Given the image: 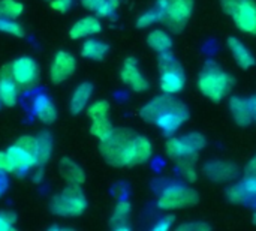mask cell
I'll return each mask as SVG.
<instances>
[{
	"label": "cell",
	"instance_id": "7dc6e473",
	"mask_svg": "<svg viewBox=\"0 0 256 231\" xmlns=\"http://www.w3.org/2000/svg\"><path fill=\"white\" fill-rule=\"evenodd\" d=\"M46 2H51V0H46Z\"/></svg>",
	"mask_w": 256,
	"mask_h": 231
},
{
	"label": "cell",
	"instance_id": "b9f144b4",
	"mask_svg": "<svg viewBox=\"0 0 256 231\" xmlns=\"http://www.w3.org/2000/svg\"><path fill=\"white\" fill-rule=\"evenodd\" d=\"M6 189H8V179H6V173L0 171V198H2V195L6 192Z\"/></svg>",
	"mask_w": 256,
	"mask_h": 231
},
{
	"label": "cell",
	"instance_id": "60d3db41",
	"mask_svg": "<svg viewBox=\"0 0 256 231\" xmlns=\"http://www.w3.org/2000/svg\"><path fill=\"white\" fill-rule=\"evenodd\" d=\"M9 230H14V225L8 221L6 213H4V212H0V231H9Z\"/></svg>",
	"mask_w": 256,
	"mask_h": 231
},
{
	"label": "cell",
	"instance_id": "2e32d148",
	"mask_svg": "<svg viewBox=\"0 0 256 231\" xmlns=\"http://www.w3.org/2000/svg\"><path fill=\"white\" fill-rule=\"evenodd\" d=\"M100 30H102V24H100L99 18L88 15V17H84L72 24V27L69 30V36H70V39H82V38L98 35Z\"/></svg>",
	"mask_w": 256,
	"mask_h": 231
},
{
	"label": "cell",
	"instance_id": "4316f807",
	"mask_svg": "<svg viewBox=\"0 0 256 231\" xmlns=\"http://www.w3.org/2000/svg\"><path fill=\"white\" fill-rule=\"evenodd\" d=\"M114 131V126L110 120V117H102V119H96V120H92V125H90V134L93 137H96L98 140H105L111 132Z\"/></svg>",
	"mask_w": 256,
	"mask_h": 231
},
{
	"label": "cell",
	"instance_id": "74e56055",
	"mask_svg": "<svg viewBox=\"0 0 256 231\" xmlns=\"http://www.w3.org/2000/svg\"><path fill=\"white\" fill-rule=\"evenodd\" d=\"M174 222V218L172 216H165V218H160L158 222H156V225L153 227V230L154 231H166L170 230V227H171V224Z\"/></svg>",
	"mask_w": 256,
	"mask_h": 231
},
{
	"label": "cell",
	"instance_id": "8992f818",
	"mask_svg": "<svg viewBox=\"0 0 256 231\" xmlns=\"http://www.w3.org/2000/svg\"><path fill=\"white\" fill-rule=\"evenodd\" d=\"M159 71H160V89L166 95H176L183 90L186 77L182 65L170 51L159 53Z\"/></svg>",
	"mask_w": 256,
	"mask_h": 231
},
{
	"label": "cell",
	"instance_id": "c3c4849f",
	"mask_svg": "<svg viewBox=\"0 0 256 231\" xmlns=\"http://www.w3.org/2000/svg\"><path fill=\"white\" fill-rule=\"evenodd\" d=\"M0 17H2V14H0Z\"/></svg>",
	"mask_w": 256,
	"mask_h": 231
},
{
	"label": "cell",
	"instance_id": "d6986e66",
	"mask_svg": "<svg viewBox=\"0 0 256 231\" xmlns=\"http://www.w3.org/2000/svg\"><path fill=\"white\" fill-rule=\"evenodd\" d=\"M93 95V84L88 83V81H84L81 84H78L69 99V111L72 114H80L82 113L87 105H88V101Z\"/></svg>",
	"mask_w": 256,
	"mask_h": 231
},
{
	"label": "cell",
	"instance_id": "ac0fdd59",
	"mask_svg": "<svg viewBox=\"0 0 256 231\" xmlns=\"http://www.w3.org/2000/svg\"><path fill=\"white\" fill-rule=\"evenodd\" d=\"M230 111L232 119L240 126H249L254 122L252 107L249 99H243L240 96H234L230 99Z\"/></svg>",
	"mask_w": 256,
	"mask_h": 231
},
{
	"label": "cell",
	"instance_id": "44dd1931",
	"mask_svg": "<svg viewBox=\"0 0 256 231\" xmlns=\"http://www.w3.org/2000/svg\"><path fill=\"white\" fill-rule=\"evenodd\" d=\"M228 48L232 54V57L236 59V62L238 63L240 68L243 69H249L255 65V57L254 54L249 51V48L237 38H228Z\"/></svg>",
	"mask_w": 256,
	"mask_h": 231
},
{
	"label": "cell",
	"instance_id": "f35d334b",
	"mask_svg": "<svg viewBox=\"0 0 256 231\" xmlns=\"http://www.w3.org/2000/svg\"><path fill=\"white\" fill-rule=\"evenodd\" d=\"M104 2L105 0H80L82 8H86L87 11H92V12H98Z\"/></svg>",
	"mask_w": 256,
	"mask_h": 231
},
{
	"label": "cell",
	"instance_id": "e0dca14e",
	"mask_svg": "<svg viewBox=\"0 0 256 231\" xmlns=\"http://www.w3.org/2000/svg\"><path fill=\"white\" fill-rule=\"evenodd\" d=\"M6 153L10 159V162L15 167V173H21V171H30L33 170V167L38 165L36 156L26 152L24 149H21L20 146L14 144L10 147L6 149Z\"/></svg>",
	"mask_w": 256,
	"mask_h": 231
},
{
	"label": "cell",
	"instance_id": "836d02e7",
	"mask_svg": "<svg viewBox=\"0 0 256 231\" xmlns=\"http://www.w3.org/2000/svg\"><path fill=\"white\" fill-rule=\"evenodd\" d=\"M118 5H120V0H105L96 14L99 17H111L117 11Z\"/></svg>",
	"mask_w": 256,
	"mask_h": 231
},
{
	"label": "cell",
	"instance_id": "7402d4cb",
	"mask_svg": "<svg viewBox=\"0 0 256 231\" xmlns=\"http://www.w3.org/2000/svg\"><path fill=\"white\" fill-rule=\"evenodd\" d=\"M108 45L100 39H87L81 45V56L90 60H102L108 53Z\"/></svg>",
	"mask_w": 256,
	"mask_h": 231
},
{
	"label": "cell",
	"instance_id": "52a82bcc",
	"mask_svg": "<svg viewBox=\"0 0 256 231\" xmlns=\"http://www.w3.org/2000/svg\"><path fill=\"white\" fill-rule=\"evenodd\" d=\"M220 6L240 30L256 35V3L254 0H220Z\"/></svg>",
	"mask_w": 256,
	"mask_h": 231
},
{
	"label": "cell",
	"instance_id": "3957f363",
	"mask_svg": "<svg viewBox=\"0 0 256 231\" xmlns=\"http://www.w3.org/2000/svg\"><path fill=\"white\" fill-rule=\"evenodd\" d=\"M232 84L234 80L231 78V75L222 71L216 65V62H207L198 78V87L201 93L214 102L224 99Z\"/></svg>",
	"mask_w": 256,
	"mask_h": 231
},
{
	"label": "cell",
	"instance_id": "cb8c5ba5",
	"mask_svg": "<svg viewBox=\"0 0 256 231\" xmlns=\"http://www.w3.org/2000/svg\"><path fill=\"white\" fill-rule=\"evenodd\" d=\"M54 150V140L50 132H40L38 135V150H36V159L38 165H45L52 155Z\"/></svg>",
	"mask_w": 256,
	"mask_h": 231
},
{
	"label": "cell",
	"instance_id": "f6af8a7d",
	"mask_svg": "<svg viewBox=\"0 0 256 231\" xmlns=\"http://www.w3.org/2000/svg\"><path fill=\"white\" fill-rule=\"evenodd\" d=\"M254 224H255V225H256V213H255V215H254Z\"/></svg>",
	"mask_w": 256,
	"mask_h": 231
},
{
	"label": "cell",
	"instance_id": "277c9868",
	"mask_svg": "<svg viewBox=\"0 0 256 231\" xmlns=\"http://www.w3.org/2000/svg\"><path fill=\"white\" fill-rule=\"evenodd\" d=\"M50 209L56 216L60 218L81 216L87 209V198L80 186L68 185L62 192L52 197Z\"/></svg>",
	"mask_w": 256,
	"mask_h": 231
},
{
	"label": "cell",
	"instance_id": "d590c367",
	"mask_svg": "<svg viewBox=\"0 0 256 231\" xmlns=\"http://www.w3.org/2000/svg\"><path fill=\"white\" fill-rule=\"evenodd\" d=\"M50 5H51V8H52L54 11L64 14V12H68V11L72 8L74 0H51Z\"/></svg>",
	"mask_w": 256,
	"mask_h": 231
},
{
	"label": "cell",
	"instance_id": "ba28073f",
	"mask_svg": "<svg viewBox=\"0 0 256 231\" xmlns=\"http://www.w3.org/2000/svg\"><path fill=\"white\" fill-rule=\"evenodd\" d=\"M198 200L200 197L195 189L183 185H172L162 192L158 206L162 210H176V209L190 207L196 204Z\"/></svg>",
	"mask_w": 256,
	"mask_h": 231
},
{
	"label": "cell",
	"instance_id": "ee69618b",
	"mask_svg": "<svg viewBox=\"0 0 256 231\" xmlns=\"http://www.w3.org/2000/svg\"><path fill=\"white\" fill-rule=\"evenodd\" d=\"M158 2H160L162 5H165V6H168L170 3H172L174 0H158Z\"/></svg>",
	"mask_w": 256,
	"mask_h": 231
},
{
	"label": "cell",
	"instance_id": "d4e9b609",
	"mask_svg": "<svg viewBox=\"0 0 256 231\" xmlns=\"http://www.w3.org/2000/svg\"><path fill=\"white\" fill-rule=\"evenodd\" d=\"M166 8H168V6H165V5H162L160 2H158L154 8H152L150 11L144 12V14L136 20V27L144 29V27L153 26V24H156V23H159V21H164Z\"/></svg>",
	"mask_w": 256,
	"mask_h": 231
},
{
	"label": "cell",
	"instance_id": "7bdbcfd3",
	"mask_svg": "<svg viewBox=\"0 0 256 231\" xmlns=\"http://www.w3.org/2000/svg\"><path fill=\"white\" fill-rule=\"evenodd\" d=\"M249 102H250V107H252V114H254V120L256 122V96H252V98L249 99Z\"/></svg>",
	"mask_w": 256,
	"mask_h": 231
},
{
	"label": "cell",
	"instance_id": "f546056e",
	"mask_svg": "<svg viewBox=\"0 0 256 231\" xmlns=\"http://www.w3.org/2000/svg\"><path fill=\"white\" fill-rule=\"evenodd\" d=\"M0 32L16 36V38H22L24 36V29L20 23H16V20L12 18H6V17H0Z\"/></svg>",
	"mask_w": 256,
	"mask_h": 231
},
{
	"label": "cell",
	"instance_id": "7c38bea8",
	"mask_svg": "<svg viewBox=\"0 0 256 231\" xmlns=\"http://www.w3.org/2000/svg\"><path fill=\"white\" fill-rule=\"evenodd\" d=\"M120 78L124 84H128L135 92H146L148 89V81L142 75V72L138 68V60L134 57H128L123 62Z\"/></svg>",
	"mask_w": 256,
	"mask_h": 231
},
{
	"label": "cell",
	"instance_id": "83f0119b",
	"mask_svg": "<svg viewBox=\"0 0 256 231\" xmlns=\"http://www.w3.org/2000/svg\"><path fill=\"white\" fill-rule=\"evenodd\" d=\"M24 12V5L18 0H0V14L2 17L16 20Z\"/></svg>",
	"mask_w": 256,
	"mask_h": 231
},
{
	"label": "cell",
	"instance_id": "d6a6232c",
	"mask_svg": "<svg viewBox=\"0 0 256 231\" xmlns=\"http://www.w3.org/2000/svg\"><path fill=\"white\" fill-rule=\"evenodd\" d=\"M194 164L195 162H190V161H184V162H178V170H180V174L184 177V180L188 182H195L196 180V171L194 168Z\"/></svg>",
	"mask_w": 256,
	"mask_h": 231
},
{
	"label": "cell",
	"instance_id": "6da1fadb",
	"mask_svg": "<svg viewBox=\"0 0 256 231\" xmlns=\"http://www.w3.org/2000/svg\"><path fill=\"white\" fill-rule=\"evenodd\" d=\"M99 152L112 167H134L147 162L152 158V143L144 135L130 129L114 128V131L100 141Z\"/></svg>",
	"mask_w": 256,
	"mask_h": 231
},
{
	"label": "cell",
	"instance_id": "f1b7e54d",
	"mask_svg": "<svg viewBox=\"0 0 256 231\" xmlns=\"http://www.w3.org/2000/svg\"><path fill=\"white\" fill-rule=\"evenodd\" d=\"M108 114H110V102L105 101V99H99V101L90 104L88 108H87V116L92 120L108 117Z\"/></svg>",
	"mask_w": 256,
	"mask_h": 231
},
{
	"label": "cell",
	"instance_id": "484cf974",
	"mask_svg": "<svg viewBox=\"0 0 256 231\" xmlns=\"http://www.w3.org/2000/svg\"><path fill=\"white\" fill-rule=\"evenodd\" d=\"M147 44L150 48H153L158 53H165L172 48V39L164 30H153L147 36Z\"/></svg>",
	"mask_w": 256,
	"mask_h": 231
},
{
	"label": "cell",
	"instance_id": "ab89813d",
	"mask_svg": "<svg viewBox=\"0 0 256 231\" xmlns=\"http://www.w3.org/2000/svg\"><path fill=\"white\" fill-rule=\"evenodd\" d=\"M44 168H42V165H36V167H33V173H32V180H33V183H36V185H40L42 183V180H44Z\"/></svg>",
	"mask_w": 256,
	"mask_h": 231
},
{
	"label": "cell",
	"instance_id": "5bb4252c",
	"mask_svg": "<svg viewBox=\"0 0 256 231\" xmlns=\"http://www.w3.org/2000/svg\"><path fill=\"white\" fill-rule=\"evenodd\" d=\"M20 86L10 74V68L3 66L0 69V101L6 107H14L18 102Z\"/></svg>",
	"mask_w": 256,
	"mask_h": 231
},
{
	"label": "cell",
	"instance_id": "9c48e42d",
	"mask_svg": "<svg viewBox=\"0 0 256 231\" xmlns=\"http://www.w3.org/2000/svg\"><path fill=\"white\" fill-rule=\"evenodd\" d=\"M9 68L14 80L21 89H30L39 80V66L32 57H18L9 65Z\"/></svg>",
	"mask_w": 256,
	"mask_h": 231
},
{
	"label": "cell",
	"instance_id": "ffe728a7",
	"mask_svg": "<svg viewBox=\"0 0 256 231\" xmlns=\"http://www.w3.org/2000/svg\"><path fill=\"white\" fill-rule=\"evenodd\" d=\"M58 173H60V176L64 179V182L68 185L81 186L86 182V173H84V170L76 162H74L69 158H63L58 162Z\"/></svg>",
	"mask_w": 256,
	"mask_h": 231
},
{
	"label": "cell",
	"instance_id": "8d00e7d4",
	"mask_svg": "<svg viewBox=\"0 0 256 231\" xmlns=\"http://www.w3.org/2000/svg\"><path fill=\"white\" fill-rule=\"evenodd\" d=\"M210 228L212 227L206 222H189V224H183V225L177 227L178 231H208Z\"/></svg>",
	"mask_w": 256,
	"mask_h": 231
},
{
	"label": "cell",
	"instance_id": "4dcf8cb0",
	"mask_svg": "<svg viewBox=\"0 0 256 231\" xmlns=\"http://www.w3.org/2000/svg\"><path fill=\"white\" fill-rule=\"evenodd\" d=\"M246 194L250 197V200H256V170L254 168H246L244 179L240 182Z\"/></svg>",
	"mask_w": 256,
	"mask_h": 231
},
{
	"label": "cell",
	"instance_id": "1f68e13d",
	"mask_svg": "<svg viewBox=\"0 0 256 231\" xmlns=\"http://www.w3.org/2000/svg\"><path fill=\"white\" fill-rule=\"evenodd\" d=\"M15 144L20 146L21 149H24L26 152H28V153H32V155L36 156V150H38V135L36 137H33V135H22V137H20L16 140Z\"/></svg>",
	"mask_w": 256,
	"mask_h": 231
},
{
	"label": "cell",
	"instance_id": "30bf717a",
	"mask_svg": "<svg viewBox=\"0 0 256 231\" xmlns=\"http://www.w3.org/2000/svg\"><path fill=\"white\" fill-rule=\"evenodd\" d=\"M194 11V0H174L168 5L164 17V23L172 32H180Z\"/></svg>",
	"mask_w": 256,
	"mask_h": 231
},
{
	"label": "cell",
	"instance_id": "4fadbf2b",
	"mask_svg": "<svg viewBox=\"0 0 256 231\" xmlns=\"http://www.w3.org/2000/svg\"><path fill=\"white\" fill-rule=\"evenodd\" d=\"M202 173L213 182H230L238 176V167L232 162L210 161L202 167Z\"/></svg>",
	"mask_w": 256,
	"mask_h": 231
},
{
	"label": "cell",
	"instance_id": "603a6c76",
	"mask_svg": "<svg viewBox=\"0 0 256 231\" xmlns=\"http://www.w3.org/2000/svg\"><path fill=\"white\" fill-rule=\"evenodd\" d=\"M130 210H132L130 203L118 201L114 212H112V216H111V227L117 231L130 230V225H129Z\"/></svg>",
	"mask_w": 256,
	"mask_h": 231
},
{
	"label": "cell",
	"instance_id": "9a60e30c",
	"mask_svg": "<svg viewBox=\"0 0 256 231\" xmlns=\"http://www.w3.org/2000/svg\"><path fill=\"white\" fill-rule=\"evenodd\" d=\"M32 111H33V116L45 125H51L57 120V108L54 102L50 99V96L44 93H39L34 96L33 104H32Z\"/></svg>",
	"mask_w": 256,
	"mask_h": 231
},
{
	"label": "cell",
	"instance_id": "5b68a950",
	"mask_svg": "<svg viewBox=\"0 0 256 231\" xmlns=\"http://www.w3.org/2000/svg\"><path fill=\"white\" fill-rule=\"evenodd\" d=\"M206 144L207 140L202 134L190 132L183 137L170 138L166 141V155L177 162H184V161L195 162L198 152L202 150Z\"/></svg>",
	"mask_w": 256,
	"mask_h": 231
},
{
	"label": "cell",
	"instance_id": "7a4b0ae2",
	"mask_svg": "<svg viewBox=\"0 0 256 231\" xmlns=\"http://www.w3.org/2000/svg\"><path fill=\"white\" fill-rule=\"evenodd\" d=\"M140 114L147 123L156 125L166 135L177 132L180 126L189 119L188 107L170 95L156 96L141 108Z\"/></svg>",
	"mask_w": 256,
	"mask_h": 231
},
{
	"label": "cell",
	"instance_id": "8fae6325",
	"mask_svg": "<svg viewBox=\"0 0 256 231\" xmlns=\"http://www.w3.org/2000/svg\"><path fill=\"white\" fill-rule=\"evenodd\" d=\"M76 71V59L68 51H58L50 66V80L54 84H62Z\"/></svg>",
	"mask_w": 256,
	"mask_h": 231
},
{
	"label": "cell",
	"instance_id": "e575fe53",
	"mask_svg": "<svg viewBox=\"0 0 256 231\" xmlns=\"http://www.w3.org/2000/svg\"><path fill=\"white\" fill-rule=\"evenodd\" d=\"M0 171H3V173H6V174L15 173V167H14V164L10 162V159H9V156H8V153H6V150H4V152H0Z\"/></svg>",
	"mask_w": 256,
	"mask_h": 231
},
{
	"label": "cell",
	"instance_id": "bcb514c9",
	"mask_svg": "<svg viewBox=\"0 0 256 231\" xmlns=\"http://www.w3.org/2000/svg\"><path fill=\"white\" fill-rule=\"evenodd\" d=\"M0 107H2V101H0Z\"/></svg>",
	"mask_w": 256,
	"mask_h": 231
}]
</instances>
